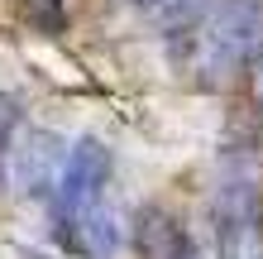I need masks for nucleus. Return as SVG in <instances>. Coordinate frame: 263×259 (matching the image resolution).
Instances as JSON below:
<instances>
[{
	"instance_id": "nucleus-1",
	"label": "nucleus",
	"mask_w": 263,
	"mask_h": 259,
	"mask_svg": "<svg viewBox=\"0 0 263 259\" xmlns=\"http://www.w3.org/2000/svg\"><path fill=\"white\" fill-rule=\"evenodd\" d=\"M263 43V0H211L182 5L167 29V48L201 87H230Z\"/></svg>"
},
{
	"instance_id": "nucleus-2",
	"label": "nucleus",
	"mask_w": 263,
	"mask_h": 259,
	"mask_svg": "<svg viewBox=\"0 0 263 259\" xmlns=\"http://www.w3.org/2000/svg\"><path fill=\"white\" fill-rule=\"evenodd\" d=\"M215 259H263V163L230 154L211 187Z\"/></svg>"
},
{
	"instance_id": "nucleus-3",
	"label": "nucleus",
	"mask_w": 263,
	"mask_h": 259,
	"mask_svg": "<svg viewBox=\"0 0 263 259\" xmlns=\"http://www.w3.org/2000/svg\"><path fill=\"white\" fill-rule=\"evenodd\" d=\"M110 173H115V154H110V144H105V140H96V134L72 140L67 163H63V173H58V187H53L58 231H63V226H77L91 206L105 202Z\"/></svg>"
},
{
	"instance_id": "nucleus-4",
	"label": "nucleus",
	"mask_w": 263,
	"mask_h": 259,
	"mask_svg": "<svg viewBox=\"0 0 263 259\" xmlns=\"http://www.w3.org/2000/svg\"><path fill=\"white\" fill-rule=\"evenodd\" d=\"M67 140L58 130H43V125H29L20 130V140H14L5 168H10V187L20 197H53L58 187V173H63L67 163Z\"/></svg>"
},
{
	"instance_id": "nucleus-5",
	"label": "nucleus",
	"mask_w": 263,
	"mask_h": 259,
	"mask_svg": "<svg viewBox=\"0 0 263 259\" xmlns=\"http://www.w3.org/2000/svg\"><path fill=\"white\" fill-rule=\"evenodd\" d=\"M129 245L139 259H201L196 235L167 206H139L129 221Z\"/></svg>"
},
{
	"instance_id": "nucleus-6",
	"label": "nucleus",
	"mask_w": 263,
	"mask_h": 259,
	"mask_svg": "<svg viewBox=\"0 0 263 259\" xmlns=\"http://www.w3.org/2000/svg\"><path fill=\"white\" fill-rule=\"evenodd\" d=\"M58 240H63V250L77 254V259H120V250H125V221H120V211L110 202H101L77 226H63Z\"/></svg>"
},
{
	"instance_id": "nucleus-7",
	"label": "nucleus",
	"mask_w": 263,
	"mask_h": 259,
	"mask_svg": "<svg viewBox=\"0 0 263 259\" xmlns=\"http://www.w3.org/2000/svg\"><path fill=\"white\" fill-rule=\"evenodd\" d=\"M24 14H29V24H34L39 34H63L67 29L63 0H24Z\"/></svg>"
},
{
	"instance_id": "nucleus-8",
	"label": "nucleus",
	"mask_w": 263,
	"mask_h": 259,
	"mask_svg": "<svg viewBox=\"0 0 263 259\" xmlns=\"http://www.w3.org/2000/svg\"><path fill=\"white\" fill-rule=\"evenodd\" d=\"M14 140H20V101L10 91H0V163L10 159Z\"/></svg>"
},
{
	"instance_id": "nucleus-9",
	"label": "nucleus",
	"mask_w": 263,
	"mask_h": 259,
	"mask_svg": "<svg viewBox=\"0 0 263 259\" xmlns=\"http://www.w3.org/2000/svg\"><path fill=\"white\" fill-rule=\"evenodd\" d=\"M134 5H177V0H134Z\"/></svg>"
},
{
	"instance_id": "nucleus-10",
	"label": "nucleus",
	"mask_w": 263,
	"mask_h": 259,
	"mask_svg": "<svg viewBox=\"0 0 263 259\" xmlns=\"http://www.w3.org/2000/svg\"><path fill=\"white\" fill-rule=\"evenodd\" d=\"M258 111H263V106H258Z\"/></svg>"
}]
</instances>
